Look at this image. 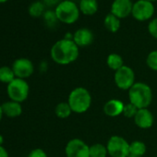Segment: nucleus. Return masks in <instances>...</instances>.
<instances>
[{"label": "nucleus", "instance_id": "aec40b11", "mask_svg": "<svg viewBox=\"0 0 157 157\" xmlns=\"http://www.w3.org/2000/svg\"><path fill=\"white\" fill-rule=\"evenodd\" d=\"M16 78L12 67L8 66L0 67V82L9 84Z\"/></svg>", "mask_w": 157, "mask_h": 157}, {"label": "nucleus", "instance_id": "b1692460", "mask_svg": "<svg viewBox=\"0 0 157 157\" xmlns=\"http://www.w3.org/2000/svg\"><path fill=\"white\" fill-rule=\"evenodd\" d=\"M146 64L150 69L157 71V50H153L149 53L146 58Z\"/></svg>", "mask_w": 157, "mask_h": 157}, {"label": "nucleus", "instance_id": "f704fd0d", "mask_svg": "<svg viewBox=\"0 0 157 157\" xmlns=\"http://www.w3.org/2000/svg\"><path fill=\"white\" fill-rule=\"evenodd\" d=\"M155 157H157V156H155Z\"/></svg>", "mask_w": 157, "mask_h": 157}, {"label": "nucleus", "instance_id": "6e6552de", "mask_svg": "<svg viewBox=\"0 0 157 157\" xmlns=\"http://www.w3.org/2000/svg\"><path fill=\"white\" fill-rule=\"evenodd\" d=\"M155 8L152 2L147 0H138L133 4L132 17L138 21H146L152 18Z\"/></svg>", "mask_w": 157, "mask_h": 157}, {"label": "nucleus", "instance_id": "bb28decb", "mask_svg": "<svg viewBox=\"0 0 157 157\" xmlns=\"http://www.w3.org/2000/svg\"><path fill=\"white\" fill-rule=\"evenodd\" d=\"M148 32L154 38L157 39V18L152 19L148 25Z\"/></svg>", "mask_w": 157, "mask_h": 157}, {"label": "nucleus", "instance_id": "f257e3e1", "mask_svg": "<svg viewBox=\"0 0 157 157\" xmlns=\"http://www.w3.org/2000/svg\"><path fill=\"white\" fill-rule=\"evenodd\" d=\"M80 55L78 47L73 40L63 38L56 42L50 50L52 60L58 65H69L75 62Z\"/></svg>", "mask_w": 157, "mask_h": 157}, {"label": "nucleus", "instance_id": "7ed1b4c3", "mask_svg": "<svg viewBox=\"0 0 157 157\" xmlns=\"http://www.w3.org/2000/svg\"><path fill=\"white\" fill-rule=\"evenodd\" d=\"M67 103L76 114H83L89 110L92 105V95L84 87L73 89L67 98Z\"/></svg>", "mask_w": 157, "mask_h": 157}, {"label": "nucleus", "instance_id": "9d476101", "mask_svg": "<svg viewBox=\"0 0 157 157\" xmlns=\"http://www.w3.org/2000/svg\"><path fill=\"white\" fill-rule=\"evenodd\" d=\"M12 69L16 78H25L31 77L34 72V66L33 63L25 57H21L16 59L12 64Z\"/></svg>", "mask_w": 157, "mask_h": 157}, {"label": "nucleus", "instance_id": "a878e982", "mask_svg": "<svg viewBox=\"0 0 157 157\" xmlns=\"http://www.w3.org/2000/svg\"><path fill=\"white\" fill-rule=\"evenodd\" d=\"M43 17H44V22H45L46 25L49 26V27L55 26L56 23L58 21V20H57V18H56V13H55V11H52V10L45 11Z\"/></svg>", "mask_w": 157, "mask_h": 157}, {"label": "nucleus", "instance_id": "9b49d317", "mask_svg": "<svg viewBox=\"0 0 157 157\" xmlns=\"http://www.w3.org/2000/svg\"><path fill=\"white\" fill-rule=\"evenodd\" d=\"M133 3L131 0H114L111 5V13L119 20L131 15Z\"/></svg>", "mask_w": 157, "mask_h": 157}, {"label": "nucleus", "instance_id": "423d86ee", "mask_svg": "<svg viewBox=\"0 0 157 157\" xmlns=\"http://www.w3.org/2000/svg\"><path fill=\"white\" fill-rule=\"evenodd\" d=\"M108 155L111 157H128L129 156V142L123 137L114 135L110 137L106 143Z\"/></svg>", "mask_w": 157, "mask_h": 157}, {"label": "nucleus", "instance_id": "dca6fc26", "mask_svg": "<svg viewBox=\"0 0 157 157\" xmlns=\"http://www.w3.org/2000/svg\"><path fill=\"white\" fill-rule=\"evenodd\" d=\"M78 9L83 15L92 16L98 10V2L97 0H81Z\"/></svg>", "mask_w": 157, "mask_h": 157}, {"label": "nucleus", "instance_id": "f03ea898", "mask_svg": "<svg viewBox=\"0 0 157 157\" xmlns=\"http://www.w3.org/2000/svg\"><path fill=\"white\" fill-rule=\"evenodd\" d=\"M128 100L138 109L148 108L152 101V91L145 82H135L128 90Z\"/></svg>", "mask_w": 157, "mask_h": 157}, {"label": "nucleus", "instance_id": "1a4fd4ad", "mask_svg": "<svg viewBox=\"0 0 157 157\" xmlns=\"http://www.w3.org/2000/svg\"><path fill=\"white\" fill-rule=\"evenodd\" d=\"M67 157H90V146L81 139H72L65 147Z\"/></svg>", "mask_w": 157, "mask_h": 157}, {"label": "nucleus", "instance_id": "2eb2a0df", "mask_svg": "<svg viewBox=\"0 0 157 157\" xmlns=\"http://www.w3.org/2000/svg\"><path fill=\"white\" fill-rule=\"evenodd\" d=\"M2 110L5 116L9 117H20L22 113V106L21 103L15 101H8L1 105Z\"/></svg>", "mask_w": 157, "mask_h": 157}, {"label": "nucleus", "instance_id": "4be33fe9", "mask_svg": "<svg viewBox=\"0 0 157 157\" xmlns=\"http://www.w3.org/2000/svg\"><path fill=\"white\" fill-rule=\"evenodd\" d=\"M55 113L58 118L65 119V118H67L71 115L72 109L69 106L67 102H61L56 105V106L55 108Z\"/></svg>", "mask_w": 157, "mask_h": 157}, {"label": "nucleus", "instance_id": "c756f323", "mask_svg": "<svg viewBox=\"0 0 157 157\" xmlns=\"http://www.w3.org/2000/svg\"><path fill=\"white\" fill-rule=\"evenodd\" d=\"M0 157H9V152L3 146H0Z\"/></svg>", "mask_w": 157, "mask_h": 157}, {"label": "nucleus", "instance_id": "ddd939ff", "mask_svg": "<svg viewBox=\"0 0 157 157\" xmlns=\"http://www.w3.org/2000/svg\"><path fill=\"white\" fill-rule=\"evenodd\" d=\"M94 35L90 29L81 28L73 33V41L78 47H86L93 44Z\"/></svg>", "mask_w": 157, "mask_h": 157}, {"label": "nucleus", "instance_id": "412c9836", "mask_svg": "<svg viewBox=\"0 0 157 157\" xmlns=\"http://www.w3.org/2000/svg\"><path fill=\"white\" fill-rule=\"evenodd\" d=\"M44 9H45V5L43 3V1H35V2H33L29 6L28 12L31 17L39 18L41 16H44V14L45 12Z\"/></svg>", "mask_w": 157, "mask_h": 157}, {"label": "nucleus", "instance_id": "f3484780", "mask_svg": "<svg viewBox=\"0 0 157 157\" xmlns=\"http://www.w3.org/2000/svg\"><path fill=\"white\" fill-rule=\"evenodd\" d=\"M104 25H105V27L106 28L107 31H109L110 33H115L120 29L121 23H120V20L118 18H117L112 13H109L105 18Z\"/></svg>", "mask_w": 157, "mask_h": 157}, {"label": "nucleus", "instance_id": "a211bd4d", "mask_svg": "<svg viewBox=\"0 0 157 157\" xmlns=\"http://www.w3.org/2000/svg\"><path fill=\"white\" fill-rule=\"evenodd\" d=\"M147 151L146 144L140 140H134L129 143V155L141 157Z\"/></svg>", "mask_w": 157, "mask_h": 157}, {"label": "nucleus", "instance_id": "f8f14e48", "mask_svg": "<svg viewBox=\"0 0 157 157\" xmlns=\"http://www.w3.org/2000/svg\"><path fill=\"white\" fill-rule=\"evenodd\" d=\"M133 119L136 126L141 129L150 128L153 125V121H154L153 115L148 108L139 109Z\"/></svg>", "mask_w": 157, "mask_h": 157}, {"label": "nucleus", "instance_id": "393cba45", "mask_svg": "<svg viewBox=\"0 0 157 157\" xmlns=\"http://www.w3.org/2000/svg\"><path fill=\"white\" fill-rule=\"evenodd\" d=\"M138 110L139 109L134 105H132L131 103L128 102V104H125L124 109H123V114L122 115L124 117H128V118H134V117L137 114Z\"/></svg>", "mask_w": 157, "mask_h": 157}, {"label": "nucleus", "instance_id": "4468645a", "mask_svg": "<svg viewBox=\"0 0 157 157\" xmlns=\"http://www.w3.org/2000/svg\"><path fill=\"white\" fill-rule=\"evenodd\" d=\"M124 105L125 104L122 101L118 99H111L105 104L103 110L106 116L110 117H116L123 114Z\"/></svg>", "mask_w": 157, "mask_h": 157}, {"label": "nucleus", "instance_id": "5701e85b", "mask_svg": "<svg viewBox=\"0 0 157 157\" xmlns=\"http://www.w3.org/2000/svg\"><path fill=\"white\" fill-rule=\"evenodd\" d=\"M108 155L106 145L94 143L90 146V157H106Z\"/></svg>", "mask_w": 157, "mask_h": 157}, {"label": "nucleus", "instance_id": "cd10ccee", "mask_svg": "<svg viewBox=\"0 0 157 157\" xmlns=\"http://www.w3.org/2000/svg\"><path fill=\"white\" fill-rule=\"evenodd\" d=\"M28 157H47V154L43 149L37 148V149H33V151H31Z\"/></svg>", "mask_w": 157, "mask_h": 157}, {"label": "nucleus", "instance_id": "20e7f679", "mask_svg": "<svg viewBox=\"0 0 157 157\" xmlns=\"http://www.w3.org/2000/svg\"><path fill=\"white\" fill-rule=\"evenodd\" d=\"M55 13L58 21L65 24H73L80 18V9L71 0L60 1L55 9Z\"/></svg>", "mask_w": 157, "mask_h": 157}, {"label": "nucleus", "instance_id": "6ab92c4d", "mask_svg": "<svg viewBox=\"0 0 157 157\" xmlns=\"http://www.w3.org/2000/svg\"><path fill=\"white\" fill-rule=\"evenodd\" d=\"M106 64L110 69L117 71V69H119L120 67H122L124 66V60L120 55H118L117 53H112L107 56Z\"/></svg>", "mask_w": 157, "mask_h": 157}, {"label": "nucleus", "instance_id": "473e14b6", "mask_svg": "<svg viewBox=\"0 0 157 157\" xmlns=\"http://www.w3.org/2000/svg\"><path fill=\"white\" fill-rule=\"evenodd\" d=\"M9 0H0V4H3V3H6V2H8Z\"/></svg>", "mask_w": 157, "mask_h": 157}, {"label": "nucleus", "instance_id": "c85d7f7f", "mask_svg": "<svg viewBox=\"0 0 157 157\" xmlns=\"http://www.w3.org/2000/svg\"><path fill=\"white\" fill-rule=\"evenodd\" d=\"M43 3L48 6H53V5H57L59 3V0H43Z\"/></svg>", "mask_w": 157, "mask_h": 157}, {"label": "nucleus", "instance_id": "2f4dec72", "mask_svg": "<svg viewBox=\"0 0 157 157\" xmlns=\"http://www.w3.org/2000/svg\"><path fill=\"white\" fill-rule=\"evenodd\" d=\"M3 142H4V137L0 134V146H3L2 144H3Z\"/></svg>", "mask_w": 157, "mask_h": 157}, {"label": "nucleus", "instance_id": "39448f33", "mask_svg": "<svg viewBox=\"0 0 157 157\" xmlns=\"http://www.w3.org/2000/svg\"><path fill=\"white\" fill-rule=\"evenodd\" d=\"M7 93L11 101H15L21 104L29 96L30 86L23 78H16L15 80H13L10 83L8 84Z\"/></svg>", "mask_w": 157, "mask_h": 157}, {"label": "nucleus", "instance_id": "0eeeda50", "mask_svg": "<svg viewBox=\"0 0 157 157\" xmlns=\"http://www.w3.org/2000/svg\"><path fill=\"white\" fill-rule=\"evenodd\" d=\"M114 81L117 88L123 91H128L135 83V72L128 66H123L115 71Z\"/></svg>", "mask_w": 157, "mask_h": 157}, {"label": "nucleus", "instance_id": "72a5a7b5", "mask_svg": "<svg viewBox=\"0 0 157 157\" xmlns=\"http://www.w3.org/2000/svg\"><path fill=\"white\" fill-rule=\"evenodd\" d=\"M147 1H150V2H155V1H157V0H147Z\"/></svg>", "mask_w": 157, "mask_h": 157}, {"label": "nucleus", "instance_id": "7c9ffc66", "mask_svg": "<svg viewBox=\"0 0 157 157\" xmlns=\"http://www.w3.org/2000/svg\"><path fill=\"white\" fill-rule=\"evenodd\" d=\"M3 116H4V113H3V110H2V106H1V105H0V121L2 120Z\"/></svg>", "mask_w": 157, "mask_h": 157}]
</instances>
